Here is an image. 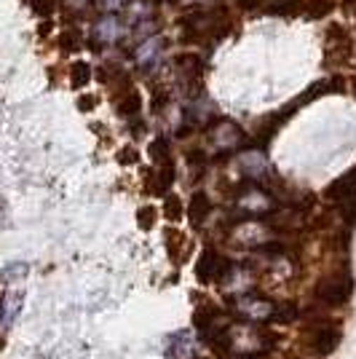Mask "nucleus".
Segmentation results:
<instances>
[{"label": "nucleus", "instance_id": "1", "mask_svg": "<svg viewBox=\"0 0 356 359\" xmlns=\"http://www.w3.org/2000/svg\"><path fill=\"white\" fill-rule=\"evenodd\" d=\"M354 287H356V279L354 273H351V266L343 263V266L332 269L316 282L313 298H316V303L327 306V309H341V306H345L348 300L354 298Z\"/></svg>", "mask_w": 356, "mask_h": 359}, {"label": "nucleus", "instance_id": "2", "mask_svg": "<svg viewBox=\"0 0 356 359\" xmlns=\"http://www.w3.org/2000/svg\"><path fill=\"white\" fill-rule=\"evenodd\" d=\"M332 51H335V65H332V67H338V65H348V62L354 60V54H356L354 35H351V30H348L345 25H341V22L327 25L324 57H329Z\"/></svg>", "mask_w": 356, "mask_h": 359}, {"label": "nucleus", "instance_id": "3", "mask_svg": "<svg viewBox=\"0 0 356 359\" xmlns=\"http://www.w3.org/2000/svg\"><path fill=\"white\" fill-rule=\"evenodd\" d=\"M196 279L201 282V285H214V282H220L225 273L231 271V257L223 255L217 247H204L201 255H198V260H196Z\"/></svg>", "mask_w": 356, "mask_h": 359}, {"label": "nucleus", "instance_id": "4", "mask_svg": "<svg viewBox=\"0 0 356 359\" xmlns=\"http://www.w3.org/2000/svg\"><path fill=\"white\" fill-rule=\"evenodd\" d=\"M341 338H343V330L338 325H332V322H319V325H313L308 330V335H306V346H308V351H311L313 357H329V354H335V348L341 346Z\"/></svg>", "mask_w": 356, "mask_h": 359}, {"label": "nucleus", "instance_id": "5", "mask_svg": "<svg viewBox=\"0 0 356 359\" xmlns=\"http://www.w3.org/2000/svg\"><path fill=\"white\" fill-rule=\"evenodd\" d=\"M209 215H212V198L204 191H193L188 198V207H185V217L193 231H201L207 225Z\"/></svg>", "mask_w": 356, "mask_h": 359}, {"label": "nucleus", "instance_id": "6", "mask_svg": "<svg viewBox=\"0 0 356 359\" xmlns=\"http://www.w3.org/2000/svg\"><path fill=\"white\" fill-rule=\"evenodd\" d=\"M351 196H356V166H351L343 177L332 180V182L324 188V198L327 201H332L335 207L343 204L345 198H351Z\"/></svg>", "mask_w": 356, "mask_h": 359}, {"label": "nucleus", "instance_id": "7", "mask_svg": "<svg viewBox=\"0 0 356 359\" xmlns=\"http://www.w3.org/2000/svg\"><path fill=\"white\" fill-rule=\"evenodd\" d=\"M163 247H166V255L172 257V263L179 266V263H182V257H185V250H188L185 233L177 231L174 225H169V228L163 231Z\"/></svg>", "mask_w": 356, "mask_h": 359}, {"label": "nucleus", "instance_id": "8", "mask_svg": "<svg viewBox=\"0 0 356 359\" xmlns=\"http://www.w3.org/2000/svg\"><path fill=\"white\" fill-rule=\"evenodd\" d=\"M263 3H266V14L279 16V19L303 16V6H306V0H263Z\"/></svg>", "mask_w": 356, "mask_h": 359}, {"label": "nucleus", "instance_id": "9", "mask_svg": "<svg viewBox=\"0 0 356 359\" xmlns=\"http://www.w3.org/2000/svg\"><path fill=\"white\" fill-rule=\"evenodd\" d=\"M139 110H142V94L137 89H129L116 100V113L121 118H134Z\"/></svg>", "mask_w": 356, "mask_h": 359}, {"label": "nucleus", "instance_id": "10", "mask_svg": "<svg viewBox=\"0 0 356 359\" xmlns=\"http://www.w3.org/2000/svg\"><path fill=\"white\" fill-rule=\"evenodd\" d=\"M335 8H338V0H306L303 16L311 22H322V19L335 14Z\"/></svg>", "mask_w": 356, "mask_h": 359}, {"label": "nucleus", "instance_id": "11", "mask_svg": "<svg viewBox=\"0 0 356 359\" xmlns=\"http://www.w3.org/2000/svg\"><path fill=\"white\" fill-rule=\"evenodd\" d=\"M158 212L163 215V220H166V223L174 225L185 217V201H182L177 194H172V191H169V194L163 196V204H161V210Z\"/></svg>", "mask_w": 356, "mask_h": 359}, {"label": "nucleus", "instance_id": "12", "mask_svg": "<svg viewBox=\"0 0 356 359\" xmlns=\"http://www.w3.org/2000/svg\"><path fill=\"white\" fill-rule=\"evenodd\" d=\"M67 78H70V86L75 91L86 89L91 83V65L86 60H75L70 65V70H67Z\"/></svg>", "mask_w": 356, "mask_h": 359}, {"label": "nucleus", "instance_id": "13", "mask_svg": "<svg viewBox=\"0 0 356 359\" xmlns=\"http://www.w3.org/2000/svg\"><path fill=\"white\" fill-rule=\"evenodd\" d=\"M148 156H150V161H153V166L169 164V161H172V145H169V140H166V137H156V140L150 142Z\"/></svg>", "mask_w": 356, "mask_h": 359}, {"label": "nucleus", "instance_id": "14", "mask_svg": "<svg viewBox=\"0 0 356 359\" xmlns=\"http://www.w3.org/2000/svg\"><path fill=\"white\" fill-rule=\"evenodd\" d=\"M158 217H161V212L156 210L153 204H145V207L137 210V225H139L142 231H153V228L158 225Z\"/></svg>", "mask_w": 356, "mask_h": 359}, {"label": "nucleus", "instance_id": "15", "mask_svg": "<svg viewBox=\"0 0 356 359\" xmlns=\"http://www.w3.org/2000/svg\"><path fill=\"white\" fill-rule=\"evenodd\" d=\"M177 65H179V70H182V73L196 75V78H201V73H204L201 57H196V54H182V57H177Z\"/></svg>", "mask_w": 356, "mask_h": 359}, {"label": "nucleus", "instance_id": "16", "mask_svg": "<svg viewBox=\"0 0 356 359\" xmlns=\"http://www.w3.org/2000/svg\"><path fill=\"white\" fill-rule=\"evenodd\" d=\"M57 43H60V48L67 54V51H78L81 48V32H75V30H64L57 38Z\"/></svg>", "mask_w": 356, "mask_h": 359}, {"label": "nucleus", "instance_id": "17", "mask_svg": "<svg viewBox=\"0 0 356 359\" xmlns=\"http://www.w3.org/2000/svg\"><path fill=\"white\" fill-rule=\"evenodd\" d=\"M116 161H118L121 166H134L139 164V150L134 148V145H123V148L116 153Z\"/></svg>", "mask_w": 356, "mask_h": 359}, {"label": "nucleus", "instance_id": "18", "mask_svg": "<svg viewBox=\"0 0 356 359\" xmlns=\"http://www.w3.org/2000/svg\"><path fill=\"white\" fill-rule=\"evenodd\" d=\"M118 35V22L116 19H102L100 22V27H97V38H102V41H113Z\"/></svg>", "mask_w": 356, "mask_h": 359}, {"label": "nucleus", "instance_id": "19", "mask_svg": "<svg viewBox=\"0 0 356 359\" xmlns=\"http://www.w3.org/2000/svg\"><path fill=\"white\" fill-rule=\"evenodd\" d=\"M75 105H78V110H81V113H91L94 107L100 105V97H97V94H78Z\"/></svg>", "mask_w": 356, "mask_h": 359}, {"label": "nucleus", "instance_id": "20", "mask_svg": "<svg viewBox=\"0 0 356 359\" xmlns=\"http://www.w3.org/2000/svg\"><path fill=\"white\" fill-rule=\"evenodd\" d=\"M54 0H30V8L35 11L38 16H43V19H48V16L54 14Z\"/></svg>", "mask_w": 356, "mask_h": 359}, {"label": "nucleus", "instance_id": "21", "mask_svg": "<svg viewBox=\"0 0 356 359\" xmlns=\"http://www.w3.org/2000/svg\"><path fill=\"white\" fill-rule=\"evenodd\" d=\"M338 8H341L348 19H356V0H338Z\"/></svg>", "mask_w": 356, "mask_h": 359}, {"label": "nucleus", "instance_id": "22", "mask_svg": "<svg viewBox=\"0 0 356 359\" xmlns=\"http://www.w3.org/2000/svg\"><path fill=\"white\" fill-rule=\"evenodd\" d=\"M276 319H282V322H289V319H295V303L289 306V303H284L282 311L276 314Z\"/></svg>", "mask_w": 356, "mask_h": 359}, {"label": "nucleus", "instance_id": "23", "mask_svg": "<svg viewBox=\"0 0 356 359\" xmlns=\"http://www.w3.org/2000/svg\"><path fill=\"white\" fill-rule=\"evenodd\" d=\"M260 3H263V0H236V6L241 11H254Z\"/></svg>", "mask_w": 356, "mask_h": 359}, {"label": "nucleus", "instance_id": "24", "mask_svg": "<svg viewBox=\"0 0 356 359\" xmlns=\"http://www.w3.org/2000/svg\"><path fill=\"white\" fill-rule=\"evenodd\" d=\"M100 6H102L104 11H116V8H121L123 6V0H97Z\"/></svg>", "mask_w": 356, "mask_h": 359}, {"label": "nucleus", "instance_id": "25", "mask_svg": "<svg viewBox=\"0 0 356 359\" xmlns=\"http://www.w3.org/2000/svg\"><path fill=\"white\" fill-rule=\"evenodd\" d=\"M351 94H354V100H356V75L351 78Z\"/></svg>", "mask_w": 356, "mask_h": 359}, {"label": "nucleus", "instance_id": "26", "mask_svg": "<svg viewBox=\"0 0 356 359\" xmlns=\"http://www.w3.org/2000/svg\"><path fill=\"white\" fill-rule=\"evenodd\" d=\"M0 348H3V338H0Z\"/></svg>", "mask_w": 356, "mask_h": 359}, {"label": "nucleus", "instance_id": "27", "mask_svg": "<svg viewBox=\"0 0 356 359\" xmlns=\"http://www.w3.org/2000/svg\"><path fill=\"white\" fill-rule=\"evenodd\" d=\"M354 60H356V54H354Z\"/></svg>", "mask_w": 356, "mask_h": 359}]
</instances>
